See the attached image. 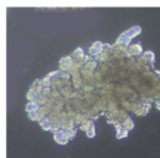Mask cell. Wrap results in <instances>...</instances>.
<instances>
[{
  "mask_svg": "<svg viewBox=\"0 0 160 158\" xmlns=\"http://www.w3.org/2000/svg\"><path fill=\"white\" fill-rule=\"evenodd\" d=\"M59 64H60V68L62 70H70L72 68V65H75L72 56H65V58H62Z\"/></svg>",
  "mask_w": 160,
  "mask_h": 158,
  "instance_id": "8",
  "label": "cell"
},
{
  "mask_svg": "<svg viewBox=\"0 0 160 158\" xmlns=\"http://www.w3.org/2000/svg\"><path fill=\"white\" fill-rule=\"evenodd\" d=\"M140 33H141V28L138 26V25H135V26L130 28L129 30L124 31V33L118 38V40H116L115 44H118V45H122V46H128V45L130 44V41H131L135 36H138Z\"/></svg>",
  "mask_w": 160,
  "mask_h": 158,
  "instance_id": "2",
  "label": "cell"
},
{
  "mask_svg": "<svg viewBox=\"0 0 160 158\" xmlns=\"http://www.w3.org/2000/svg\"><path fill=\"white\" fill-rule=\"evenodd\" d=\"M140 58L148 64V65H150V66H152L154 65V63H155V55H154V53L152 51H145V53H142L141 55H140Z\"/></svg>",
  "mask_w": 160,
  "mask_h": 158,
  "instance_id": "9",
  "label": "cell"
},
{
  "mask_svg": "<svg viewBox=\"0 0 160 158\" xmlns=\"http://www.w3.org/2000/svg\"><path fill=\"white\" fill-rule=\"evenodd\" d=\"M142 54V48L140 44H129L126 46V56H140Z\"/></svg>",
  "mask_w": 160,
  "mask_h": 158,
  "instance_id": "4",
  "label": "cell"
},
{
  "mask_svg": "<svg viewBox=\"0 0 160 158\" xmlns=\"http://www.w3.org/2000/svg\"><path fill=\"white\" fill-rule=\"evenodd\" d=\"M76 129L75 128H58L54 133V139L59 144H66L70 139L75 137Z\"/></svg>",
  "mask_w": 160,
  "mask_h": 158,
  "instance_id": "1",
  "label": "cell"
},
{
  "mask_svg": "<svg viewBox=\"0 0 160 158\" xmlns=\"http://www.w3.org/2000/svg\"><path fill=\"white\" fill-rule=\"evenodd\" d=\"M155 74L158 75V79H159V82H160V70H155Z\"/></svg>",
  "mask_w": 160,
  "mask_h": 158,
  "instance_id": "12",
  "label": "cell"
},
{
  "mask_svg": "<svg viewBox=\"0 0 160 158\" xmlns=\"http://www.w3.org/2000/svg\"><path fill=\"white\" fill-rule=\"evenodd\" d=\"M102 50H104V44H102L101 41H95V43L90 46L89 54H90V56H95V58H96Z\"/></svg>",
  "mask_w": 160,
  "mask_h": 158,
  "instance_id": "6",
  "label": "cell"
},
{
  "mask_svg": "<svg viewBox=\"0 0 160 158\" xmlns=\"http://www.w3.org/2000/svg\"><path fill=\"white\" fill-rule=\"evenodd\" d=\"M155 108H156L158 110H160V99H156V100H155Z\"/></svg>",
  "mask_w": 160,
  "mask_h": 158,
  "instance_id": "11",
  "label": "cell"
},
{
  "mask_svg": "<svg viewBox=\"0 0 160 158\" xmlns=\"http://www.w3.org/2000/svg\"><path fill=\"white\" fill-rule=\"evenodd\" d=\"M120 124H121L126 130H131V129L134 128V122H132V119H131L130 117H125V118L120 122Z\"/></svg>",
  "mask_w": 160,
  "mask_h": 158,
  "instance_id": "10",
  "label": "cell"
},
{
  "mask_svg": "<svg viewBox=\"0 0 160 158\" xmlns=\"http://www.w3.org/2000/svg\"><path fill=\"white\" fill-rule=\"evenodd\" d=\"M128 108L134 114H136L138 117H142V115L148 114V112L150 110L151 105H150L149 100H141V102H131V103H129Z\"/></svg>",
  "mask_w": 160,
  "mask_h": 158,
  "instance_id": "3",
  "label": "cell"
},
{
  "mask_svg": "<svg viewBox=\"0 0 160 158\" xmlns=\"http://www.w3.org/2000/svg\"><path fill=\"white\" fill-rule=\"evenodd\" d=\"M81 129L85 130L86 135L89 138H94L95 137V127H94V123L91 120H86L82 125H81Z\"/></svg>",
  "mask_w": 160,
  "mask_h": 158,
  "instance_id": "7",
  "label": "cell"
},
{
  "mask_svg": "<svg viewBox=\"0 0 160 158\" xmlns=\"http://www.w3.org/2000/svg\"><path fill=\"white\" fill-rule=\"evenodd\" d=\"M40 125H41V128L45 129V130H54V132L59 128V125H56L55 122H52V120H51L50 118H48V117H45V118H42V119L40 120Z\"/></svg>",
  "mask_w": 160,
  "mask_h": 158,
  "instance_id": "5",
  "label": "cell"
}]
</instances>
